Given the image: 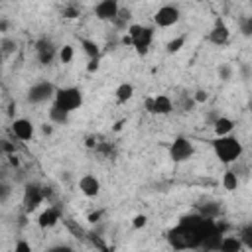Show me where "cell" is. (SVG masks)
<instances>
[{"label": "cell", "mask_w": 252, "mask_h": 252, "mask_svg": "<svg viewBox=\"0 0 252 252\" xmlns=\"http://www.w3.org/2000/svg\"><path fill=\"white\" fill-rule=\"evenodd\" d=\"M240 32H242L246 37H252V16H246V18L240 22Z\"/></svg>", "instance_id": "4316f807"}, {"label": "cell", "mask_w": 252, "mask_h": 252, "mask_svg": "<svg viewBox=\"0 0 252 252\" xmlns=\"http://www.w3.org/2000/svg\"><path fill=\"white\" fill-rule=\"evenodd\" d=\"M12 132H14V136H16L18 140L28 142V140H32V136H33V124H32L30 120H26V118H18V120L12 122Z\"/></svg>", "instance_id": "4fadbf2b"}, {"label": "cell", "mask_w": 252, "mask_h": 252, "mask_svg": "<svg viewBox=\"0 0 252 252\" xmlns=\"http://www.w3.org/2000/svg\"><path fill=\"white\" fill-rule=\"evenodd\" d=\"M2 148H4V152H8V154H12V150H14V148H12V146H10L6 140H4V144H2Z\"/></svg>", "instance_id": "8d00e7d4"}, {"label": "cell", "mask_w": 252, "mask_h": 252, "mask_svg": "<svg viewBox=\"0 0 252 252\" xmlns=\"http://www.w3.org/2000/svg\"><path fill=\"white\" fill-rule=\"evenodd\" d=\"M146 215H138V217H134V220H132V226L134 228H142V226H146Z\"/></svg>", "instance_id": "1f68e13d"}, {"label": "cell", "mask_w": 252, "mask_h": 252, "mask_svg": "<svg viewBox=\"0 0 252 252\" xmlns=\"http://www.w3.org/2000/svg\"><path fill=\"white\" fill-rule=\"evenodd\" d=\"M59 108L67 110V112H73L77 110L81 104H83V93L75 87H65V89H59L55 93V102Z\"/></svg>", "instance_id": "3957f363"}, {"label": "cell", "mask_w": 252, "mask_h": 252, "mask_svg": "<svg viewBox=\"0 0 252 252\" xmlns=\"http://www.w3.org/2000/svg\"><path fill=\"white\" fill-rule=\"evenodd\" d=\"M222 185H224V189L234 191L236 185H238V177H236V173H234V171H226L224 177H222Z\"/></svg>", "instance_id": "cb8c5ba5"}, {"label": "cell", "mask_w": 252, "mask_h": 252, "mask_svg": "<svg viewBox=\"0 0 252 252\" xmlns=\"http://www.w3.org/2000/svg\"><path fill=\"white\" fill-rule=\"evenodd\" d=\"M228 35H230L228 28H226L224 22L219 18V20L215 22V28H213L211 33H209V39H211L215 45H224V43L228 41Z\"/></svg>", "instance_id": "9a60e30c"}, {"label": "cell", "mask_w": 252, "mask_h": 252, "mask_svg": "<svg viewBox=\"0 0 252 252\" xmlns=\"http://www.w3.org/2000/svg\"><path fill=\"white\" fill-rule=\"evenodd\" d=\"M232 128H234V122H232L230 118L220 116V118L215 120V134H217L219 138H222V136H230Z\"/></svg>", "instance_id": "2e32d148"}, {"label": "cell", "mask_w": 252, "mask_h": 252, "mask_svg": "<svg viewBox=\"0 0 252 252\" xmlns=\"http://www.w3.org/2000/svg\"><path fill=\"white\" fill-rule=\"evenodd\" d=\"M45 195H47V193H45L43 187H39L37 183H30V185H26V191H24V207H26V211H33V209H37V205L43 201Z\"/></svg>", "instance_id": "ba28073f"}, {"label": "cell", "mask_w": 252, "mask_h": 252, "mask_svg": "<svg viewBox=\"0 0 252 252\" xmlns=\"http://www.w3.org/2000/svg\"><path fill=\"white\" fill-rule=\"evenodd\" d=\"M240 248H242L240 238H236V236H224L222 242H220V250L219 252H240Z\"/></svg>", "instance_id": "ac0fdd59"}, {"label": "cell", "mask_w": 252, "mask_h": 252, "mask_svg": "<svg viewBox=\"0 0 252 252\" xmlns=\"http://www.w3.org/2000/svg\"><path fill=\"white\" fill-rule=\"evenodd\" d=\"M116 100L118 102H126V100H130L132 98V94H134V87L130 85V83H122L118 89H116Z\"/></svg>", "instance_id": "ffe728a7"}, {"label": "cell", "mask_w": 252, "mask_h": 252, "mask_svg": "<svg viewBox=\"0 0 252 252\" xmlns=\"http://www.w3.org/2000/svg\"><path fill=\"white\" fill-rule=\"evenodd\" d=\"M14 252H32V248H30V244H28V242H24V240H20V242L16 244V248H14Z\"/></svg>", "instance_id": "d6a6232c"}, {"label": "cell", "mask_w": 252, "mask_h": 252, "mask_svg": "<svg viewBox=\"0 0 252 252\" xmlns=\"http://www.w3.org/2000/svg\"><path fill=\"white\" fill-rule=\"evenodd\" d=\"M63 14H65V18H75V16H79V12H77L75 8H65Z\"/></svg>", "instance_id": "d590c367"}, {"label": "cell", "mask_w": 252, "mask_h": 252, "mask_svg": "<svg viewBox=\"0 0 252 252\" xmlns=\"http://www.w3.org/2000/svg\"><path fill=\"white\" fill-rule=\"evenodd\" d=\"M35 53H37V59H39L41 65H49V63L53 61V57H55L57 51H55V45H53L51 39L41 37V39L35 43Z\"/></svg>", "instance_id": "8fae6325"}, {"label": "cell", "mask_w": 252, "mask_h": 252, "mask_svg": "<svg viewBox=\"0 0 252 252\" xmlns=\"http://www.w3.org/2000/svg\"><path fill=\"white\" fill-rule=\"evenodd\" d=\"M146 106H148V110L154 112V114H169L171 108H173L167 94H158V96H154V98H148V100H146Z\"/></svg>", "instance_id": "7c38bea8"}, {"label": "cell", "mask_w": 252, "mask_h": 252, "mask_svg": "<svg viewBox=\"0 0 252 252\" xmlns=\"http://www.w3.org/2000/svg\"><path fill=\"white\" fill-rule=\"evenodd\" d=\"M207 98H209V93L203 91V89H199V91L195 93V96H193L195 102H207Z\"/></svg>", "instance_id": "4dcf8cb0"}, {"label": "cell", "mask_w": 252, "mask_h": 252, "mask_svg": "<svg viewBox=\"0 0 252 252\" xmlns=\"http://www.w3.org/2000/svg\"><path fill=\"white\" fill-rule=\"evenodd\" d=\"M79 189H81V193L87 195V197H96L98 191H100V183H98V179H96L94 175L87 173V175H83V177L79 179Z\"/></svg>", "instance_id": "5bb4252c"}, {"label": "cell", "mask_w": 252, "mask_h": 252, "mask_svg": "<svg viewBox=\"0 0 252 252\" xmlns=\"http://www.w3.org/2000/svg\"><path fill=\"white\" fill-rule=\"evenodd\" d=\"M240 73H242L244 79H250V77H252V69H250V65L242 63V65H240Z\"/></svg>", "instance_id": "836d02e7"}, {"label": "cell", "mask_w": 252, "mask_h": 252, "mask_svg": "<svg viewBox=\"0 0 252 252\" xmlns=\"http://www.w3.org/2000/svg\"><path fill=\"white\" fill-rule=\"evenodd\" d=\"M209 222L211 219H205L201 215H187L167 232V242L175 250L201 248Z\"/></svg>", "instance_id": "6da1fadb"}, {"label": "cell", "mask_w": 252, "mask_h": 252, "mask_svg": "<svg viewBox=\"0 0 252 252\" xmlns=\"http://www.w3.org/2000/svg\"><path fill=\"white\" fill-rule=\"evenodd\" d=\"M41 130H43V134H51V132H53V128H51V126H47V124H43V128H41Z\"/></svg>", "instance_id": "f35d334b"}, {"label": "cell", "mask_w": 252, "mask_h": 252, "mask_svg": "<svg viewBox=\"0 0 252 252\" xmlns=\"http://www.w3.org/2000/svg\"><path fill=\"white\" fill-rule=\"evenodd\" d=\"M183 43H185V35H179V37H175V39H171V41L167 43V51H169V53H175V51L181 49Z\"/></svg>", "instance_id": "484cf974"}, {"label": "cell", "mask_w": 252, "mask_h": 252, "mask_svg": "<svg viewBox=\"0 0 252 252\" xmlns=\"http://www.w3.org/2000/svg\"><path fill=\"white\" fill-rule=\"evenodd\" d=\"M191 156H193V144L187 138H183V136L175 138L173 144L169 146V158L173 161H185Z\"/></svg>", "instance_id": "52a82bcc"}, {"label": "cell", "mask_w": 252, "mask_h": 252, "mask_svg": "<svg viewBox=\"0 0 252 252\" xmlns=\"http://www.w3.org/2000/svg\"><path fill=\"white\" fill-rule=\"evenodd\" d=\"M96 69H98V59H91L89 65H87V71L93 73V71H96Z\"/></svg>", "instance_id": "e575fe53"}, {"label": "cell", "mask_w": 252, "mask_h": 252, "mask_svg": "<svg viewBox=\"0 0 252 252\" xmlns=\"http://www.w3.org/2000/svg\"><path fill=\"white\" fill-rule=\"evenodd\" d=\"M49 118H51L55 124H67V122H69V112L63 110V108H59L57 104H53V106L49 108Z\"/></svg>", "instance_id": "d6986e66"}, {"label": "cell", "mask_w": 252, "mask_h": 252, "mask_svg": "<svg viewBox=\"0 0 252 252\" xmlns=\"http://www.w3.org/2000/svg\"><path fill=\"white\" fill-rule=\"evenodd\" d=\"M217 73H219V77H220L222 81H230V77H232V69H230V65H226V63L219 65Z\"/></svg>", "instance_id": "f1b7e54d"}, {"label": "cell", "mask_w": 252, "mask_h": 252, "mask_svg": "<svg viewBox=\"0 0 252 252\" xmlns=\"http://www.w3.org/2000/svg\"><path fill=\"white\" fill-rule=\"evenodd\" d=\"M0 47H2V55H10L12 51H16V41L10 37H2Z\"/></svg>", "instance_id": "d4e9b609"}, {"label": "cell", "mask_w": 252, "mask_h": 252, "mask_svg": "<svg viewBox=\"0 0 252 252\" xmlns=\"http://www.w3.org/2000/svg\"><path fill=\"white\" fill-rule=\"evenodd\" d=\"M219 211H220V209H219L217 203H205V205L201 207V213H199V215L205 217V219H211V220H213V219L219 215Z\"/></svg>", "instance_id": "7402d4cb"}, {"label": "cell", "mask_w": 252, "mask_h": 252, "mask_svg": "<svg viewBox=\"0 0 252 252\" xmlns=\"http://www.w3.org/2000/svg\"><path fill=\"white\" fill-rule=\"evenodd\" d=\"M118 12H120V6L116 0H102L94 6V16L98 20H110L114 22L118 18Z\"/></svg>", "instance_id": "30bf717a"}, {"label": "cell", "mask_w": 252, "mask_h": 252, "mask_svg": "<svg viewBox=\"0 0 252 252\" xmlns=\"http://www.w3.org/2000/svg\"><path fill=\"white\" fill-rule=\"evenodd\" d=\"M222 238H224V236H222V232H220V226L215 224V220H211L209 226H207V232H205V238H203L201 248H203L205 252H219Z\"/></svg>", "instance_id": "8992f818"}, {"label": "cell", "mask_w": 252, "mask_h": 252, "mask_svg": "<svg viewBox=\"0 0 252 252\" xmlns=\"http://www.w3.org/2000/svg\"><path fill=\"white\" fill-rule=\"evenodd\" d=\"M45 252H73V248H71V246H67V244H55V246L47 248Z\"/></svg>", "instance_id": "f546056e"}, {"label": "cell", "mask_w": 252, "mask_h": 252, "mask_svg": "<svg viewBox=\"0 0 252 252\" xmlns=\"http://www.w3.org/2000/svg\"><path fill=\"white\" fill-rule=\"evenodd\" d=\"M248 108L252 110V96H250V100H248Z\"/></svg>", "instance_id": "ab89813d"}, {"label": "cell", "mask_w": 252, "mask_h": 252, "mask_svg": "<svg viewBox=\"0 0 252 252\" xmlns=\"http://www.w3.org/2000/svg\"><path fill=\"white\" fill-rule=\"evenodd\" d=\"M128 35L132 39V45L136 47L138 53H148V47L152 43V37H154V30L148 28V26H140V24H132L128 28Z\"/></svg>", "instance_id": "277c9868"}, {"label": "cell", "mask_w": 252, "mask_h": 252, "mask_svg": "<svg viewBox=\"0 0 252 252\" xmlns=\"http://www.w3.org/2000/svg\"><path fill=\"white\" fill-rule=\"evenodd\" d=\"M81 45L85 49V53L89 55V59H98V45L94 41H89V39H81Z\"/></svg>", "instance_id": "44dd1931"}, {"label": "cell", "mask_w": 252, "mask_h": 252, "mask_svg": "<svg viewBox=\"0 0 252 252\" xmlns=\"http://www.w3.org/2000/svg\"><path fill=\"white\" fill-rule=\"evenodd\" d=\"M59 220V211L57 209H47V211H43L41 215H39V226L41 228H49V226H53L55 222Z\"/></svg>", "instance_id": "e0dca14e"}, {"label": "cell", "mask_w": 252, "mask_h": 252, "mask_svg": "<svg viewBox=\"0 0 252 252\" xmlns=\"http://www.w3.org/2000/svg\"><path fill=\"white\" fill-rule=\"evenodd\" d=\"M55 93H57V91L53 89V85H51V83H47V81L35 83V85L28 91V102H32V104H41V102L49 100Z\"/></svg>", "instance_id": "5b68a950"}, {"label": "cell", "mask_w": 252, "mask_h": 252, "mask_svg": "<svg viewBox=\"0 0 252 252\" xmlns=\"http://www.w3.org/2000/svg\"><path fill=\"white\" fill-rule=\"evenodd\" d=\"M240 242H242V246H246V248H250L252 250V222L250 224H246L242 230H240Z\"/></svg>", "instance_id": "603a6c76"}, {"label": "cell", "mask_w": 252, "mask_h": 252, "mask_svg": "<svg viewBox=\"0 0 252 252\" xmlns=\"http://www.w3.org/2000/svg\"><path fill=\"white\" fill-rule=\"evenodd\" d=\"M59 59L63 63H69L73 59V45H63L61 51H59Z\"/></svg>", "instance_id": "83f0119b"}, {"label": "cell", "mask_w": 252, "mask_h": 252, "mask_svg": "<svg viewBox=\"0 0 252 252\" xmlns=\"http://www.w3.org/2000/svg\"><path fill=\"white\" fill-rule=\"evenodd\" d=\"M6 28H8V22L6 20H0V32H6Z\"/></svg>", "instance_id": "74e56055"}, {"label": "cell", "mask_w": 252, "mask_h": 252, "mask_svg": "<svg viewBox=\"0 0 252 252\" xmlns=\"http://www.w3.org/2000/svg\"><path fill=\"white\" fill-rule=\"evenodd\" d=\"M177 20H179V10H177L175 6H171V4L161 6V8L156 12V16H154V22H156L159 28H169V26L177 24Z\"/></svg>", "instance_id": "9c48e42d"}, {"label": "cell", "mask_w": 252, "mask_h": 252, "mask_svg": "<svg viewBox=\"0 0 252 252\" xmlns=\"http://www.w3.org/2000/svg\"><path fill=\"white\" fill-rule=\"evenodd\" d=\"M213 150L217 154V158L222 161V163H232L240 158L242 154V144L238 138L234 136H222V138H217L213 142Z\"/></svg>", "instance_id": "7a4b0ae2"}]
</instances>
